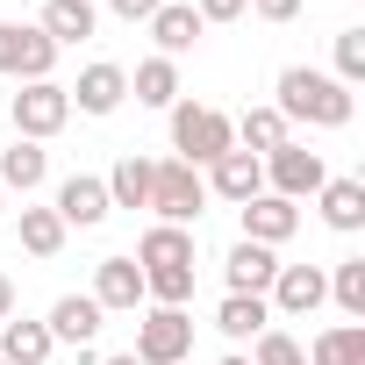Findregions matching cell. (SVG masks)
<instances>
[{
	"label": "cell",
	"instance_id": "836d02e7",
	"mask_svg": "<svg viewBox=\"0 0 365 365\" xmlns=\"http://www.w3.org/2000/svg\"><path fill=\"white\" fill-rule=\"evenodd\" d=\"M8 315H15V279L0 272V322H8Z\"/></svg>",
	"mask_w": 365,
	"mask_h": 365
},
{
	"label": "cell",
	"instance_id": "d6a6232c",
	"mask_svg": "<svg viewBox=\"0 0 365 365\" xmlns=\"http://www.w3.org/2000/svg\"><path fill=\"white\" fill-rule=\"evenodd\" d=\"M108 8H115V15H122V22H150V15H158V8H165V0H108Z\"/></svg>",
	"mask_w": 365,
	"mask_h": 365
},
{
	"label": "cell",
	"instance_id": "44dd1931",
	"mask_svg": "<svg viewBox=\"0 0 365 365\" xmlns=\"http://www.w3.org/2000/svg\"><path fill=\"white\" fill-rule=\"evenodd\" d=\"M51 351H58V344H51L43 322H29V315H22V322H15V315L0 322V365H43Z\"/></svg>",
	"mask_w": 365,
	"mask_h": 365
},
{
	"label": "cell",
	"instance_id": "2e32d148",
	"mask_svg": "<svg viewBox=\"0 0 365 365\" xmlns=\"http://www.w3.org/2000/svg\"><path fill=\"white\" fill-rule=\"evenodd\" d=\"M93 301H101V315L143 308V272H136V258H101V265H93Z\"/></svg>",
	"mask_w": 365,
	"mask_h": 365
},
{
	"label": "cell",
	"instance_id": "ba28073f",
	"mask_svg": "<svg viewBox=\"0 0 365 365\" xmlns=\"http://www.w3.org/2000/svg\"><path fill=\"white\" fill-rule=\"evenodd\" d=\"M51 65H58V43L36 22H0V79L29 86V79H51Z\"/></svg>",
	"mask_w": 365,
	"mask_h": 365
},
{
	"label": "cell",
	"instance_id": "cb8c5ba5",
	"mask_svg": "<svg viewBox=\"0 0 365 365\" xmlns=\"http://www.w3.org/2000/svg\"><path fill=\"white\" fill-rule=\"evenodd\" d=\"M108 208H150V158L122 150L108 172Z\"/></svg>",
	"mask_w": 365,
	"mask_h": 365
},
{
	"label": "cell",
	"instance_id": "603a6c76",
	"mask_svg": "<svg viewBox=\"0 0 365 365\" xmlns=\"http://www.w3.org/2000/svg\"><path fill=\"white\" fill-rule=\"evenodd\" d=\"M215 329H222L230 344H244V336L272 329V308H265V294H222V308H215Z\"/></svg>",
	"mask_w": 365,
	"mask_h": 365
},
{
	"label": "cell",
	"instance_id": "83f0119b",
	"mask_svg": "<svg viewBox=\"0 0 365 365\" xmlns=\"http://www.w3.org/2000/svg\"><path fill=\"white\" fill-rule=\"evenodd\" d=\"M329 301H336L351 322H365V258H344V265L329 272Z\"/></svg>",
	"mask_w": 365,
	"mask_h": 365
},
{
	"label": "cell",
	"instance_id": "8992f818",
	"mask_svg": "<svg viewBox=\"0 0 365 365\" xmlns=\"http://www.w3.org/2000/svg\"><path fill=\"white\" fill-rule=\"evenodd\" d=\"M322 179H329V165H322V150H308V143H279L272 158H265V194H279V201H315L322 194Z\"/></svg>",
	"mask_w": 365,
	"mask_h": 365
},
{
	"label": "cell",
	"instance_id": "4dcf8cb0",
	"mask_svg": "<svg viewBox=\"0 0 365 365\" xmlns=\"http://www.w3.org/2000/svg\"><path fill=\"white\" fill-rule=\"evenodd\" d=\"M244 8H251L258 22H294V15L308 8V0H244Z\"/></svg>",
	"mask_w": 365,
	"mask_h": 365
},
{
	"label": "cell",
	"instance_id": "7402d4cb",
	"mask_svg": "<svg viewBox=\"0 0 365 365\" xmlns=\"http://www.w3.org/2000/svg\"><path fill=\"white\" fill-rule=\"evenodd\" d=\"M230 129H237V150H251V158H272V150L294 136V129L279 122V108H244Z\"/></svg>",
	"mask_w": 365,
	"mask_h": 365
},
{
	"label": "cell",
	"instance_id": "8fae6325",
	"mask_svg": "<svg viewBox=\"0 0 365 365\" xmlns=\"http://www.w3.org/2000/svg\"><path fill=\"white\" fill-rule=\"evenodd\" d=\"M237 215H244V244H265V251H279V244L301 230V208L279 201V194H251Z\"/></svg>",
	"mask_w": 365,
	"mask_h": 365
},
{
	"label": "cell",
	"instance_id": "484cf974",
	"mask_svg": "<svg viewBox=\"0 0 365 365\" xmlns=\"http://www.w3.org/2000/svg\"><path fill=\"white\" fill-rule=\"evenodd\" d=\"M129 93H136V108H172L179 101V65L172 58H143L136 79H129Z\"/></svg>",
	"mask_w": 365,
	"mask_h": 365
},
{
	"label": "cell",
	"instance_id": "5bb4252c",
	"mask_svg": "<svg viewBox=\"0 0 365 365\" xmlns=\"http://www.w3.org/2000/svg\"><path fill=\"white\" fill-rule=\"evenodd\" d=\"M65 101H72L79 115H115V108L129 101V72L101 58V65H86V72H79V86H65Z\"/></svg>",
	"mask_w": 365,
	"mask_h": 365
},
{
	"label": "cell",
	"instance_id": "ac0fdd59",
	"mask_svg": "<svg viewBox=\"0 0 365 365\" xmlns=\"http://www.w3.org/2000/svg\"><path fill=\"white\" fill-rule=\"evenodd\" d=\"M315 208H322V222H329L336 237H358V230H365V179H322Z\"/></svg>",
	"mask_w": 365,
	"mask_h": 365
},
{
	"label": "cell",
	"instance_id": "9a60e30c",
	"mask_svg": "<svg viewBox=\"0 0 365 365\" xmlns=\"http://www.w3.org/2000/svg\"><path fill=\"white\" fill-rule=\"evenodd\" d=\"M222 279H230V294H265L272 279H279V251H265V244H230V258H222Z\"/></svg>",
	"mask_w": 365,
	"mask_h": 365
},
{
	"label": "cell",
	"instance_id": "52a82bcc",
	"mask_svg": "<svg viewBox=\"0 0 365 365\" xmlns=\"http://www.w3.org/2000/svg\"><path fill=\"white\" fill-rule=\"evenodd\" d=\"M187 351H194V315L187 308H150L143 322H136V365H187Z\"/></svg>",
	"mask_w": 365,
	"mask_h": 365
},
{
	"label": "cell",
	"instance_id": "30bf717a",
	"mask_svg": "<svg viewBox=\"0 0 365 365\" xmlns=\"http://www.w3.org/2000/svg\"><path fill=\"white\" fill-rule=\"evenodd\" d=\"M201 187H208L215 201L244 208L251 194H265V158H251V150H222V158L208 165V179H201Z\"/></svg>",
	"mask_w": 365,
	"mask_h": 365
},
{
	"label": "cell",
	"instance_id": "5b68a950",
	"mask_svg": "<svg viewBox=\"0 0 365 365\" xmlns=\"http://www.w3.org/2000/svg\"><path fill=\"white\" fill-rule=\"evenodd\" d=\"M8 122H15V136H22V143H51V136L72 122V101H65V86H58V79H29V86L8 101Z\"/></svg>",
	"mask_w": 365,
	"mask_h": 365
},
{
	"label": "cell",
	"instance_id": "d590c367",
	"mask_svg": "<svg viewBox=\"0 0 365 365\" xmlns=\"http://www.w3.org/2000/svg\"><path fill=\"white\" fill-rule=\"evenodd\" d=\"M222 365H251V358H222Z\"/></svg>",
	"mask_w": 365,
	"mask_h": 365
},
{
	"label": "cell",
	"instance_id": "9c48e42d",
	"mask_svg": "<svg viewBox=\"0 0 365 365\" xmlns=\"http://www.w3.org/2000/svg\"><path fill=\"white\" fill-rule=\"evenodd\" d=\"M322 301H329V272L322 265H279V279L265 287L272 315H315Z\"/></svg>",
	"mask_w": 365,
	"mask_h": 365
},
{
	"label": "cell",
	"instance_id": "ffe728a7",
	"mask_svg": "<svg viewBox=\"0 0 365 365\" xmlns=\"http://www.w3.org/2000/svg\"><path fill=\"white\" fill-rule=\"evenodd\" d=\"M93 22H101V15H93V0H43V22H36V29L65 51V43H86Z\"/></svg>",
	"mask_w": 365,
	"mask_h": 365
},
{
	"label": "cell",
	"instance_id": "d6986e66",
	"mask_svg": "<svg viewBox=\"0 0 365 365\" xmlns=\"http://www.w3.org/2000/svg\"><path fill=\"white\" fill-rule=\"evenodd\" d=\"M43 172H51V150L15 136L8 150H0V194H36V187H43Z\"/></svg>",
	"mask_w": 365,
	"mask_h": 365
},
{
	"label": "cell",
	"instance_id": "6da1fadb",
	"mask_svg": "<svg viewBox=\"0 0 365 365\" xmlns=\"http://www.w3.org/2000/svg\"><path fill=\"white\" fill-rule=\"evenodd\" d=\"M136 272H143V301L150 308H187L194 301V230L150 222L136 244Z\"/></svg>",
	"mask_w": 365,
	"mask_h": 365
},
{
	"label": "cell",
	"instance_id": "e575fe53",
	"mask_svg": "<svg viewBox=\"0 0 365 365\" xmlns=\"http://www.w3.org/2000/svg\"><path fill=\"white\" fill-rule=\"evenodd\" d=\"M101 365H136V358H129V351H115V358H101Z\"/></svg>",
	"mask_w": 365,
	"mask_h": 365
},
{
	"label": "cell",
	"instance_id": "4316f807",
	"mask_svg": "<svg viewBox=\"0 0 365 365\" xmlns=\"http://www.w3.org/2000/svg\"><path fill=\"white\" fill-rule=\"evenodd\" d=\"M22 251H29V258H58V251H65L58 208H22Z\"/></svg>",
	"mask_w": 365,
	"mask_h": 365
},
{
	"label": "cell",
	"instance_id": "3957f363",
	"mask_svg": "<svg viewBox=\"0 0 365 365\" xmlns=\"http://www.w3.org/2000/svg\"><path fill=\"white\" fill-rule=\"evenodd\" d=\"M172 150H179V165H215L222 150H237V129H230V115L222 108H201V101H172Z\"/></svg>",
	"mask_w": 365,
	"mask_h": 365
},
{
	"label": "cell",
	"instance_id": "7c38bea8",
	"mask_svg": "<svg viewBox=\"0 0 365 365\" xmlns=\"http://www.w3.org/2000/svg\"><path fill=\"white\" fill-rule=\"evenodd\" d=\"M51 208H58V222H65V230H93V222H108V215H115V208H108V179H93V172H72L65 187H58V201H51Z\"/></svg>",
	"mask_w": 365,
	"mask_h": 365
},
{
	"label": "cell",
	"instance_id": "f1b7e54d",
	"mask_svg": "<svg viewBox=\"0 0 365 365\" xmlns=\"http://www.w3.org/2000/svg\"><path fill=\"white\" fill-rule=\"evenodd\" d=\"M336 86H358L365 79V29H336Z\"/></svg>",
	"mask_w": 365,
	"mask_h": 365
},
{
	"label": "cell",
	"instance_id": "d4e9b609",
	"mask_svg": "<svg viewBox=\"0 0 365 365\" xmlns=\"http://www.w3.org/2000/svg\"><path fill=\"white\" fill-rule=\"evenodd\" d=\"M301 358H308V365H365V322H336V329H322Z\"/></svg>",
	"mask_w": 365,
	"mask_h": 365
},
{
	"label": "cell",
	"instance_id": "8d00e7d4",
	"mask_svg": "<svg viewBox=\"0 0 365 365\" xmlns=\"http://www.w3.org/2000/svg\"><path fill=\"white\" fill-rule=\"evenodd\" d=\"M0 201H8V194H0Z\"/></svg>",
	"mask_w": 365,
	"mask_h": 365
},
{
	"label": "cell",
	"instance_id": "7a4b0ae2",
	"mask_svg": "<svg viewBox=\"0 0 365 365\" xmlns=\"http://www.w3.org/2000/svg\"><path fill=\"white\" fill-rule=\"evenodd\" d=\"M272 108H279V122H287V129H294V122H308V129H344L358 101H351V86H336L329 72H315V65H287V72H279V101H272Z\"/></svg>",
	"mask_w": 365,
	"mask_h": 365
},
{
	"label": "cell",
	"instance_id": "277c9868",
	"mask_svg": "<svg viewBox=\"0 0 365 365\" xmlns=\"http://www.w3.org/2000/svg\"><path fill=\"white\" fill-rule=\"evenodd\" d=\"M201 208H208L201 172H194V165H179V158H150V215L172 222V230H194Z\"/></svg>",
	"mask_w": 365,
	"mask_h": 365
},
{
	"label": "cell",
	"instance_id": "1f68e13d",
	"mask_svg": "<svg viewBox=\"0 0 365 365\" xmlns=\"http://www.w3.org/2000/svg\"><path fill=\"white\" fill-rule=\"evenodd\" d=\"M194 15L215 29V22H237V15H244V0H194Z\"/></svg>",
	"mask_w": 365,
	"mask_h": 365
},
{
	"label": "cell",
	"instance_id": "4fadbf2b",
	"mask_svg": "<svg viewBox=\"0 0 365 365\" xmlns=\"http://www.w3.org/2000/svg\"><path fill=\"white\" fill-rule=\"evenodd\" d=\"M201 36H208V22L194 15V0H165V8L150 15V43H158V58H172V65L187 58Z\"/></svg>",
	"mask_w": 365,
	"mask_h": 365
},
{
	"label": "cell",
	"instance_id": "f546056e",
	"mask_svg": "<svg viewBox=\"0 0 365 365\" xmlns=\"http://www.w3.org/2000/svg\"><path fill=\"white\" fill-rule=\"evenodd\" d=\"M251 365H308V358H301V344L287 329H258L251 336Z\"/></svg>",
	"mask_w": 365,
	"mask_h": 365
},
{
	"label": "cell",
	"instance_id": "e0dca14e",
	"mask_svg": "<svg viewBox=\"0 0 365 365\" xmlns=\"http://www.w3.org/2000/svg\"><path fill=\"white\" fill-rule=\"evenodd\" d=\"M51 344H72V351H86L93 336H101V301L93 294H58V308H51Z\"/></svg>",
	"mask_w": 365,
	"mask_h": 365
}]
</instances>
